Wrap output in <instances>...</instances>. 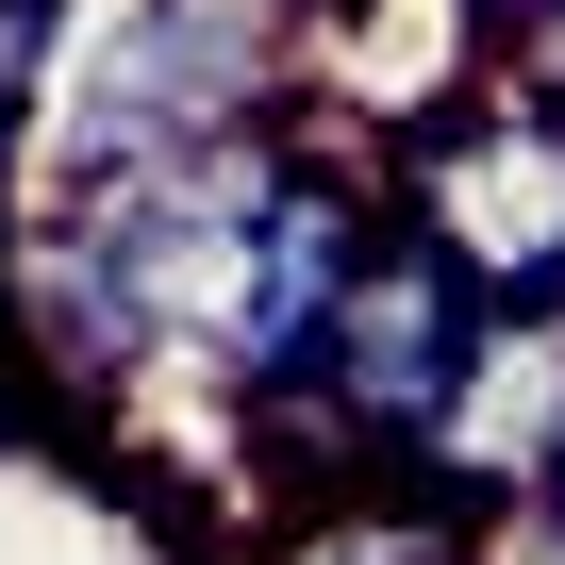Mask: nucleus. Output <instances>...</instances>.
Wrapping results in <instances>:
<instances>
[{
  "instance_id": "nucleus-1",
  "label": "nucleus",
  "mask_w": 565,
  "mask_h": 565,
  "mask_svg": "<svg viewBox=\"0 0 565 565\" xmlns=\"http://www.w3.org/2000/svg\"><path fill=\"white\" fill-rule=\"evenodd\" d=\"M482 100H499L482 0H300V134H333L366 167H416Z\"/></svg>"
},
{
  "instance_id": "nucleus-2",
  "label": "nucleus",
  "mask_w": 565,
  "mask_h": 565,
  "mask_svg": "<svg viewBox=\"0 0 565 565\" xmlns=\"http://www.w3.org/2000/svg\"><path fill=\"white\" fill-rule=\"evenodd\" d=\"M399 233H433L499 317H532V300H565V100H482V117H449L416 167H399Z\"/></svg>"
},
{
  "instance_id": "nucleus-3",
  "label": "nucleus",
  "mask_w": 565,
  "mask_h": 565,
  "mask_svg": "<svg viewBox=\"0 0 565 565\" xmlns=\"http://www.w3.org/2000/svg\"><path fill=\"white\" fill-rule=\"evenodd\" d=\"M482 333H499V300L433 249V233H399L383 266H366V300H350V333H333V433L383 466V482H416L433 466V433H449V399H466V366H482Z\"/></svg>"
},
{
  "instance_id": "nucleus-4",
  "label": "nucleus",
  "mask_w": 565,
  "mask_h": 565,
  "mask_svg": "<svg viewBox=\"0 0 565 565\" xmlns=\"http://www.w3.org/2000/svg\"><path fill=\"white\" fill-rule=\"evenodd\" d=\"M416 482L449 515H515V499L565 482V300H532V317L482 333V366H466V399H449V433H433Z\"/></svg>"
},
{
  "instance_id": "nucleus-5",
  "label": "nucleus",
  "mask_w": 565,
  "mask_h": 565,
  "mask_svg": "<svg viewBox=\"0 0 565 565\" xmlns=\"http://www.w3.org/2000/svg\"><path fill=\"white\" fill-rule=\"evenodd\" d=\"M482 34H499V51H532V34H565V0H482Z\"/></svg>"
},
{
  "instance_id": "nucleus-6",
  "label": "nucleus",
  "mask_w": 565,
  "mask_h": 565,
  "mask_svg": "<svg viewBox=\"0 0 565 565\" xmlns=\"http://www.w3.org/2000/svg\"><path fill=\"white\" fill-rule=\"evenodd\" d=\"M548 499H565V482H548Z\"/></svg>"
}]
</instances>
